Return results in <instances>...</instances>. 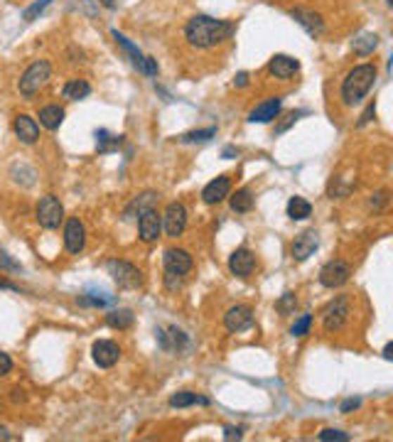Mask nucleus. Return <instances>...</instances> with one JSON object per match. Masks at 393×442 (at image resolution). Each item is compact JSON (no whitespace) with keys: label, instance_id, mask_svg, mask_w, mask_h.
Listing matches in <instances>:
<instances>
[{"label":"nucleus","instance_id":"f257e3e1","mask_svg":"<svg viewBox=\"0 0 393 442\" xmlns=\"http://www.w3.org/2000/svg\"><path fill=\"white\" fill-rule=\"evenodd\" d=\"M233 22L228 20H217L209 15H195L185 25V39L197 49H212L217 44L226 42L233 34Z\"/></svg>","mask_w":393,"mask_h":442},{"label":"nucleus","instance_id":"f03ea898","mask_svg":"<svg viewBox=\"0 0 393 442\" xmlns=\"http://www.w3.org/2000/svg\"><path fill=\"white\" fill-rule=\"evenodd\" d=\"M374 84H376L374 64H359V67L352 69L344 77V82H342V101H344V106H356L371 91Z\"/></svg>","mask_w":393,"mask_h":442},{"label":"nucleus","instance_id":"7ed1b4c3","mask_svg":"<svg viewBox=\"0 0 393 442\" xmlns=\"http://www.w3.org/2000/svg\"><path fill=\"white\" fill-rule=\"evenodd\" d=\"M49 77H52V64H49L47 59H37V62L30 64V67L22 72V77H20V82H18L20 93H22L25 98H32L39 89H44V84L49 82Z\"/></svg>","mask_w":393,"mask_h":442},{"label":"nucleus","instance_id":"20e7f679","mask_svg":"<svg viewBox=\"0 0 393 442\" xmlns=\"http://www.w3.org/2000/svg\"><path fill=\"white\" fill-rule=\"evenodd\" d=\"M111 37L116 39V44L118 47H123V52L131 57V62H133V67L138 69V72H143V74H148V77H157V62L153 57H146V54L141 52V49L136 47V44L131 42V39L126 37L123 32H118V30H111Z\"/></svg>","mask_w":393,"mask_h":442},{"label":"nucleus","instance_id":"39448f33","mask_svg":"<svg viewBox=\"0 0 393 442\" xmlns=\"http://www.w3.org/2000/svg\"><path fill=\"white\" fill-rule=\"evenodd\" d=\"M106 271L108 275L116 280L118 287H126V290H136V287H143V273L138 271L133 263L128 261H108L106 263Z\"/></svg>","mask_w":393,"mask_h":442},{"label":"nucleus","instance_id":"423d86ee","mask_svg":"<svg viewBox=\"0 0 393 442\" xmlns=\"http://www.w3.org/2000/svg\"><path fill=\"white\" fill-rule=\"evenodd\" d=\"M349 315H352L349 297H347V295H337L335 300H332L330 305L325 307V312H322V325H325V332H330V334L340 332L342 327L347 325Z\"/></svg>","mask_w":393,"mask_h":442},{"label":"nucleus","instance_id":"0eeeda50","mask_svg":"<svg viewBox=\"0 0 393 442\" xmlns=\"http://www.w3.org/2000/svg\"><path fill=\"white\" fill-rule=\"evenodd\" d=\"M34 216H37V223L47 231H54L59 228V223L64 221V207L62 202L54 195H47L37 202V209H34Z\"/></svg>","mask_w":393,"mask_h":442},{"label":"nucleus","instance_id":"6e6552de","mask_svg":"<svg viewBox=\"0 0 393 442\" xmlns=\"http://www.w3.org/2000/svg\"><path fill=\"white\" fill-rule=\"evenodd\" d=\"M352 275V266L347 261H342V258H335V261L325 263L320 271V282L325 287H330V290H335V287H342L347 280H349Z\"/></svg>","mask_w":393,"mask_h":442},{"label":"nucleus","instance_id":"1a4fd4ad","mask_svg":"<svg viewBox=\"0 0 393 442\" xmlns=\"http://www.w3.org/2000/svg\"><path fill=\"white\" fill-rule=\"evenodd\" d=\"M162 228H165V233L170 238H177L185 233L187 228V209L182 202H170L165 209V214H162Z\"/></svg>","mask_w":393,"mask_h":442},{"label":"nucleus","instance_id":"9d476101","mask_svg":"<svg viewBox=\"0 0 393 442\" xmlns=\"http://www.w3.org/2000/svg\"><path fill=\"white\" fill-rule=\"evenodd\" d=\"M86 246V226L82 223V219L72 216L67 223H64V248H67L72 256H79Z\"/></svg>","mask_w":393,"mask_h":442},{"label":"nucleus","instance_id":"9b49d317","mask_svg":"<svg viewBox=\"0 0 393 442\" xmlns=\"http://www.w3.org/2000/svg\"><path fill=\"white\" fill-rule=\"evenodd\" d=\"M317 248H320V233H317L315 228H307V231H302L295 236V241H292V246H290V253L295 261L302 263V261H307Z\"/></svg>","mask_w":393,"mask_h":442},{"label":"nucleus","instance_id":"f8f14e48","mask_svg":"<svg viewBox=\"0 0 393 442\" xmlns=\"http://www.w3.org/2000/svg\"><path fill=\"white\" fill-rule=\"evenodd\" d=\"M91 356H94V361H96V366H101V369H111V366H116L118 359H121V346L111 339H98V342H94V346H91Z\"/></svg>","mask_w":393,"mask_h":442},{"label":"nucleus","instance_id":"ddd939ff","mask_svg":"<svg viewBox=\"0 0 393 442\" xmlns=\"http://www.w3.org/2000/svg\"><path fill=\"white\" fill-rule=\"evenodd\" d=\"M224 327L228 332H246L253 327V310L248 305H233L224 315Z\"/></svg>","mask_w":393,"mask_h":442},{"label":"nucleus","instance_id":"4468645a","mask_svg":"<svg viewBox=\"0 0 393 442\" xmlns=\"http://www.w3.org/2000/svg\"><path fill=\"white\" fill-rule=\"evenodd\" d=\"M162 261H165V271L177 273V275H187L195 268V258L185 248H167Z\"/></svg>","mask_w":393,"mask_h":442},{"label":"nucleus","instance_id":"2eb2a0df","mask_svg":"<svg viewBox=\"0 0 393 442\" xmlns=\"http://www.w3.org/2000/svg\"><path fill=\"white\" fill-rule=\"evenodd\" d=\"M13 131H15V136H18V141L25 143V145H32V143L39 141V123L34 121L32 116H27V113L15 116Z\"/></svg>","mask_w":393,"mask_h":442},{"label":"nucleus","instance_id":"dca6fc26","mask_svg":"<svg viewBox=\"0 0 393 442\" xmlns=\"http://www.w3.org/2000/svg\"><path fill=\"white\" fill-rule=\"evenodd\" d=\"M162 231V214H157V209H150L138 219V236H141L143 243H153L157 241Z\"/></svg>","mask_w":393,"mask_h":442},{"label":"nucleus","instance_id":"f3484780","mask_svg":"<svg viewBox=\"0 0 393 442\" xmlns=\"http://www.w3.org/2000/svg\"><path fill=\"white\" fill-rule=\"evenodd\" d=\"M228 195H231V180H228V175H219L202 190V202L204 204H219Z\"/></svg>","mask_w":393,"mask_h":442},{"label":"nucleus","instance_id":"a211bd4d","mask_svg":"<svg viewBox=\"0 0 393 442\" xmlns=\"http://www.w3.org/2000/svg\"><path fill=\"white\" fill-rule=\"evenodd\" d=\"M256 268V256H253L248 248H236V251L228 256V271L238 278H248Z\"/></svg>","mask_w":393,"mask_h":442},{"label":"nucleus","instance_id":"6ab92c4d","mask_svg":"<svg viewBox=\"0 0 393 442\" xmlns=\"http://www.w3.org/2000/svg\"><path fill=\"white\" fill-rule=\"evenodd\" d=\"M290 15L310 37H320V34L325 32V20H322V15L312 13V10H305V8H295Z\"/></svg>","mask_w":393,"mask_h":442},{"label":"nucleus","instance_id":"aec40b11","mask_svg":"<svg viewBox=\"0 0 393 442\" xmlns=\"http://www.w3.org/2000/svg\"><path fill=\"white\" fill-rule=\"evenodd\" d=\"M283 111V98L271 96L266 101H261L251 113H248V121L251 123H271L273 118H278Z\"/></svg>","mask_w":393,"mask_h":442},{"label":"nucleus","instance_id":"412c9836","mask_svg":"<svg viewBox=\"0 0 393 442\" xmlns=\"http://www.w3.org/2000/svg\"><path fill=\"white\" fill-rule=\"evenodd\" d=\"M268 72L276 79H290L300 72V62L295 57H288V54H276V57L268 62Z\"/></svg>","mask_w":393,"mask_h":442},{"label":"nucleus","instance_id":"4be33fe9","mask_svg":"<svg viewBox=\"0 0 393 442\" xmlns=\"http://www.w3.org/2000/svg\"><path fill=\"white\" fill-rule=\"evenodd\" d=\"M157 200H160V197H157L155 192H143L141 197H136V200H133L131 204L126 207V212H123V219H141L146 212L155 209Z\"/></svg>","mask_w":393,"mask_h":442},{"label":"nucleus","instance_id":"5701e85b","mask_svg":"<svg viewBox=\"0 0 393 442\" xmlns=\"http://www.w3.org/2000/svg\"><path fill=\"white\" fill-rule=\"evenodd\" d=\"M157 342L165 351H182L187 346V334L177 327H167V330H157Z\"/></svg>","mask_w":393,"mask_h":442},{"label":"nucleus","instance_id":"b1692460","mask_svg":"<svg viewBox=\"0 0 393 442\" xmlns=\"http://www.w3.org/2000/svg\"><path fill=\"white\" fill-rule=\"evenodd\" d=\"M89 93H91V86H89V82H84V79H69L62 89V96L69 98V101H82Z\"/></svg>","mask_w":393,"mask_h":442},{"label":"nucleus","instance_id":"393cba45","mask_svg":"<svg viewBox=\"0 0 393 442\" xmlns=\"http://www.w3.org/2000/svg\"><path fill=\"white\" fill-rule=\"evenodd\" d=\"M212 401L207 398V396H199L195 391H180V394H175L170 398V405L172 408H190V405H209Z\"/></svg>","mask_w":393,"mask_h":442},{"label":"nucleus","instance_id":"a878e982","mask_svg":"<svg viewBox=\"0 0 393 442\" xmlns=\"http://www.w3.org/2000/svg\"><path fill=\"white\" fill-rule=\"evenodd\" d=\"M376 47H379V37H376L374 32H361L359 37L352 39V49H354V54H359V57H369Z\"/></svg>","mask_w":393,"mask_h":442},{"label":"nucleus","instance_id":"bb28decb","mask_svg":"<svg viewBox=\"0 0 393 442\" xmlns=\"http://www.w3.org/2000/svg\"><path fill=\"white\" fill-rule=\"evenodd\" d=\"M64 121V108L62 106H44L42 111H39V123H42L47 131H57L59 126H62Z\"/></svg>","mask_w":393,"mask_h":442},{"label":"nucleus","instance_id":"cd10ccee","mask_svg":"<svg viewBox=\"0 0 393 442\" xmlns=\"http://www.w3.org/2000/svg\"><path fill=\"white\" fill-rule=\"evenodd\" d=\"M310 214H312L310 202L302 200V197H290V202H288V216H290L292 221H302Z\"/></svg>","mask_w":393,"mask_h":442},{"label":"nucleus","instance_id":"c85d7f7f","mask_svg":"<svg viewBox=\"0 0 393 442\" xmlns=\"http://www.w3.org/2000/svg\"><path fill=\"white\" fill-rule=\"evenodd\" d=\"M106 325L113 330H128L133 325V312L131 310H111L106 315Z\"/></svg>","mask_w":393,"mask_h":442},{"label":"nucleus","instance_id":"c756f323","mask_svg":"<svg viewBox=\"0 0 393 442\" xmlns=\"http://www.w3.org/2000/svg\"><path fill=\"white\" fill-rule=\"evenodd\" d=\"M123 136H111L108 131H96V148L98 152H111L116 148H121Z\"/></svg>","mask_w":393,"mask_h":442},{"label":"nucleus","instance_id":"7c9ffc66","mask_svg":"<svg viewBox=\"0 0 393 442\" xmlns=\"http://www.w3.org/2000/svg\"><path fill=\"white\" fill-rule=\"evenodd\" d=\"M231 209L238 214H246L253 209V195L248 190H238L236 195H231Z\"/></svg>","mask_w":393,"mask_h":442},{"label":"nucleus","instance_id":"2f4dec72","mask_svg":"<svg viewBox=\"0 0 393 442\" xmlns=\"http://www.w3.org/2000/svg\"><path fill=\"white\" fill-rule=\"evenodd\" d=\"M214 136H217V126H209V128H202V131L182 133L180 143H207V141H212Z\"/></svg>","mask_w":393,"mask_h":442},{"label":"nucleus","instance_id":"473e14b6","mask_svg":"<svg viewBox=\"0 0 393 442\" xmlns=\"http://www.w3.org/2000/svg\"><path fill=\"white\" fill-rule=\"evenodd\" d=\"M49 5H52V0H34V3L22 13V20H25V22H32V20H37L39 15H42L44 10L49 8Z\"/></svg>","mask_w":393,"mask_h":442},{"label":"nucleus","instance_id":"72a5a7b5","mask_svg":"<svg viewBox=\"0 0 393 442\" xmlns=\"http://www.w3.org/2000/svg\"><path fill=\"white\" fill-rule=\"evenodd\" d=\"M310 327H312V315H300L295 320V325L290 327V334L305 337V334H310Z\"/></svg>","mask_w":393,"mask_h":442},{"label":"nucleus","instance_id":"f704fd0d","mask_svg":"<svg viewBox=\"0 0 393 442\" xmlns=\"http://www.w3.org/2000/svg\"><path fill=\"white\" fill-rule=\"evenodd\" d=\"M0 271H3V273H20V271H22V266H20V263L15 261V258L10 256L8 251H3V248H0Z\"/></svg>","mask_w":393,"mask_h":442},{"label":"nucleus","instance_id":"c9c22d12","mask_svg":"<svg viewBox=\"0 0 393 442\" xmlns=\"http://www.w3.org/2000/svg\"><path fill=\"white\" fill-rule=\"evenodd\" d=\"M295 305H297V297L292 295V292H285V295L281 297V300H278V312H281V315H290L292 310H295Z\"/></svg>","mask_w":393,"mask_h":442},{"label":"nucleus","instance_id":"e433bc0d","mask_svg":"<svg viewBox=\"0 0 393 442\" xmlns=\"http://www.w3.org/2000/svg\"><path fill=\"white\" fill-rule=\"evenodd\" d=\"M317 440H322V442H347V440H349V435L342 433V430L327 428V430H322V433L317 435Z\"/></svg>","mask_w":393,"mask_h":442},{"label":"nucleus","instance_id":"4c0bfd02","mask_svg":"<svg viewBox=\"0 0 393 442\" xmlns=\"http://www.w3.org/2000/svg\"><path fill=\"white\" fill-rule=\"evenodd\" d=\"M182 285V275H177V273H170L165 271V287L167 290H177V287Z\"/></svg>","mask_w":393,"mask_h":442},{"label":"nucleus","instance_id":"58836bf2","mask_svg":"<svg viewBox=\"0 0 393 442\" xmlns=\"http://www.w3.org/2000/svg\"><path fill=\"white\" fill-rule=\"evenodd\" d=\"M374 116H376V103H369V106H366V111L361 113V118H359V123H356V126H366V123H371L374 121Z\"/></svg>","mask_w":393,"mask_h":442},{"label":"nucleus","instance_id":"ea45409f","mask_svg":"<svg viewBox=\"0 0 393 442\" xmlns=\"http://www.w3.org/2000/svg\"><path fill=\"white\" fill-rule=\"evenodd\" d=\"M302 113H305V111H295V113H290V116H285V121H283L281 126H276V133H283V131H288V128H290L292 123H295L297 118L302 116Z\"/></svg>","mask_w":393,"mask_h":442},{"label":"nucleus","instance_id":"a19ab883","mask_svg":"<svg viewBox=\"0 0 393 442\" xmlns=\"http://www.w3.org/2000/svg\"><path fill=\"white\" fill-rule=\"evenodd\" d=\"M13 371V359L5 351H0V376H8Z\"/></svg>","mask_w":393,"mask_h":442},{"label":"nucleus","instance_id":"79ce46f5","mask_svg":"<svg viewBox=\"0 0 393 442\" xmlns=\"http://www.w3.org/2000/svg\"><path fill=\"white\" fill-rule=\"evenodd\" d=\"M361 405V398H347L344 403H342V413H349V410H356Z\"/></svg>","mask_w":393,"mask_h":442},{"label":"nucleus","instance_id":"37998d69","mask_svg":"<svg viewBox=\"0 0 393 442\" xmlns=\"http://www.w3.org/2000/svg\"><path fill=\"white\" fill-rule=\"evenodd\" d=\"M224 438L226 440H241V428H226L224 430Z\"/></svg>","mask_w":393,"mask_h":442},{"label":"nucleus","instance_id":"c03bdc74","mask_svg":"<svg viewBox=\"0 0 393 442\" xmlns=\"http://www.w3.org/2000/svg\"><path fill=\"white\" fill-rule=\"evenodd\" d=\"M238 155V150L233 145H226L224 148V152H221V157H226V160H231V157H236Z\"/></svg>","mask_w":393,"mask_h":442},{"label":"nucleus","instance_id":"a18cd8bd","mask_svg":"<svg viewBox=\"0 0 393 442\" xmlns=\"http://www.w3.org/2000/svg\"><path fill=\"white\" fill-rule=\"evenodd\" d=\"M233 84H236L238 89H243V86H246V84H248V74H246V72L236 74V82H233Z\"/></svg>","mask_w":393,"mask_h":442},{"label":"nucleus","instance_id":"49530a36","mask_svg":"<svg viewBox=\"0 0 393 442\" xmlns=\"http://www.w3.org/2000/svg\"><path fill=\"white\" fill-rule=\"evenodd\" d=\"M384 359L393 361V342H389V344L384 346Z\"/></svg>","mask_w":393,"mask_h":442},{"label":"nucleus","instance_id":"de8ad7c7","mask_svg":"<svg viewBox=\"0 0 393 442\" xmlns=\"http://www.w3.org/2000/svg\"><path fill=\"white\" fill-rule=\"evenodd\" d=\"M98 3H101L103 8H108V10H113V8H116V0H98Z\"/></svg>","mask_w":393,"mask_h":442},{"label":"nucleus","instance_id":"09e8293b","mask_svg":"<svg viewBox=\"0 0 393 442\" xmlns=\"http://www.w3.org/2000/svg\"><path fill=\"white\" fill-rule=\"evenodd\" d=\"M13 394H15V396H13V401H15V403H18V401H25V396H22V391H20V389H15Z\"/></svg>","mask_w":393,"mask_h":442},{"label":"nucleus","instance_id":"8fccbe9b","mask_svg":"<svg viewBox=\"0 0 393 442\" xmlns=\"http://www.w3.org/2000/svg\"><path fill=\"white\" fill-rule=\"evenodd\" d=\"M386 5H389V8L393 10V0H386Z\"/></svg>","mask_w":393,"mask_h":442}]
</instances>
